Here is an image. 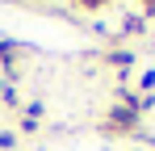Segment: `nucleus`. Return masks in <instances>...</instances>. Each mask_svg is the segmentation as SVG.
Returning a JSON list of instances; mask_svg holds the SVG:
<instances>
[{
    "label": "nucleus",
    "mask_w": 155,
    "mask_h": 151,
    "mask_svg": "<svg viewBox=\"0 0 155 151\" xmlns=\"http://www.w3.org/2000/svg\"><path fill=\"white\" fill-rule=\"evenodd\" d=\"M138 118H143V113H138L134 105H117V109H109V118L101 122V130H130Z\"/></svg>",
    "instance_id": "f257e3e1"
},
{
    "label": "nucleus",
    "mask_w": 155,
    "mask_h": 151,
    "mask_svg": "<svg viewBox=\"0 0 155 151\" xmlns=\"http://www.w3.org/2000/svg\"><path fill=\"white\" fill-rule=\"evenodd\" d=\"M0 101H4L8 109L17 105V88H13V80H0Z\"/></svg>",
    "instance_id": "f03ea898"
},
{
    "label": "nucleus",
    "mask_w": 155,
    "mask_h": 151,
    "mask_svg": "<svg viewBox=\"0 0 155 151\" xmlns=\"http://www.w3.org/2000/svg\"><path fill=\"white\" fill-rule=\"evenodd\" d=\"M109 63H117V67H130V63H134V55H130V50H109Z\"/></svg>",
    "instance_id": "7ed1b4c3"
},
{
    "label": "nucleus",
    "mask_w": 155,
    "mask_h": 151,
    "mask_svg": "<svg viewBox=\"0 0 155 151\" xmlns=\"http://www.w3.org/2000/svg\"><path fill=\"white\" fill-rule=\"evenodd\" d=\"M21 42H13V38H0V59H8V55H17Z\"/></svg>",
    "instance_id": "20e7f679"
},
{
    "label": "nucleus",
    "mask_w": 155,
    "mask_h": 151,
    "mask_svg": "<svg viewBox=\"0 0 155 151\" xmlns=\"http://www.w3.org/2000/svg\"><path fill=\"white\" fill-rule=\"evenodd\" d=\"M138 88H143V97L155 92V72H143V76H138Z\"/></svg>",
    "instance_id": "39448f33"
},
{
    "label": "nucleus",
    "mask_w": 155,
    "mask_h": 151,
    "mask_svg": "<svg viewBox=\"0 0 155 151\" xmlns=\"http://www.w3.org/2000/svg\"><path fill=\"white\" fill-rule=\"evenodd\" d=\"M17 147V134L13 130H0V151H13Z\"/></svg>",
    "instance_id": "423d86ee"
},
{
    "label": "nucleus",
    "mask_w": 155,
    "mask_h": 151,
    "mask_svg": "<svg viewBox=\"0 0 155 151\" xmlns=\"http://www.w3.org/2000/svg\"><path fill=\"white\" fill-rule=\"evenodd\" d=\"M42 118V101H29L25 105V122H38Z\"/></svg>",
    "instance_id": "0eeeda50"
},
{
    "label": "nucleus",
    "mask_w": 155,
    "mask_h": 151,
    "mask_svg": "<svg viewBox=\"0 0 155 151\" xmlns=\"http://www.w3.org/2000/svg\"><path fill=\"white\" fill-rule=\"evenodd\" d=\"M143 29H147L143 17H126V34H143Z\"/></svg>",
    "instance_id": "6e6552de"
},
{
    "label": "nucleus",
    "mask_w": 155,
    "mask_h": 151,
    "mask_svg": "<svg viewBox=\"0 0 155 151\" xmlns=\"http://www.w3.org/2000/svg\"><path fill=\"white\" fill-rule=\"evenodd\" d=\"M71 4H80V8H105L109 0H71Z\"/></svg>",
    "instance_id": "1a4fd4ad"
},
{
    "label": "nucleus",
    "mask_w": 155,
    "mask_h": 151,
    "mask_svg": "<svg viewBox=\"0 0 155 151\" xmlns=\"http://www.w3.org/2000/svg\"><path fill=\"white\" fill-rule=\"evenodd\" d=\"M138 4H151V8H155V0H138Z\"/></svg>",
    "instance_id": "9d476101"
}]
</instances>
